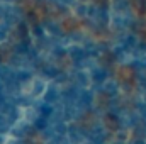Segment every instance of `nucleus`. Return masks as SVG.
Returning <instances> with one entry per match:
<instances>
[]
</instances>
